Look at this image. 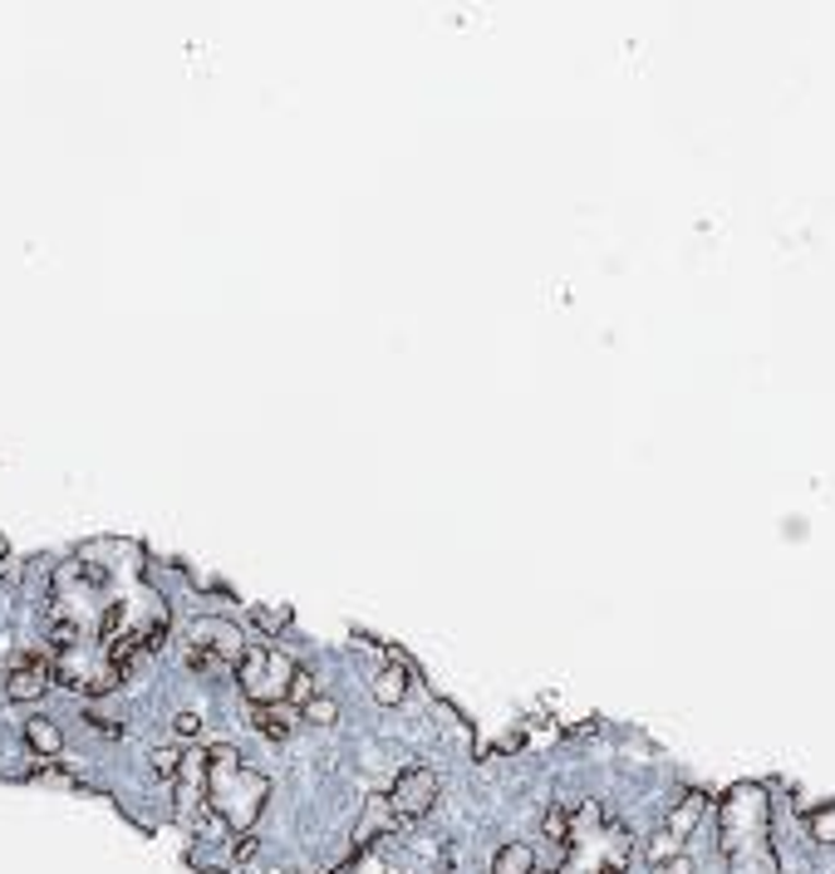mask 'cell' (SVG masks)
Segmentation results:
<instances>
[{"label": "cell", "mask_w": 835, "mask_h": 874, "mask_svg": "<svg viewBox=\"0 0 835 874\" xmlns=\"http://www.w3.org/2000/svg\"><path fill=\"white\" fill-rule=\"evenodd\" d=\"M153 776H157V781H177V776H182V752H172V746H157V752H153Z\"/></svg>", "instance_id": "obj_15"}, {"label": "cell", "mask_w": 835, "mask_h": 874, "mask_svg": "<svg viewBox=\"0 0 835 874\" xmlns=\"http://www.w3.org/2000/svg\"><path fill=\"white\" fill-rule=\"evenodd\" d=\"M182 658H187V668H192V673H222V668H226L222 654H212L206 644H192V638L182 644Z\"/></svg>", "instance_id": "obj_13"}, {"label": "cell", "mask_w": 835, "mask_h": 874, "mask_svg": "<svg viewBox=\"0 0 835 874\" xmlns=\"http://www.w3.org/2000/svg\"><path fill=\"white\" fill-rule=\"evenodd\" d=\"M172 732L177 737H196V732H202V717H196V713H177L172 717Z\"/></svg>", "instance_id": "obj_20"}, {"label": "cell", "mask_w": 835, "mask_h": 874, "mask_svg": "<svg viewBox=\"0 0 835 874\" xmlns=\"http://www.w3.org/2000/svg\"><path fill=\"white\" fill-rule=\"evenodd\" d=\"M673 854H683V840H673V835H654V840H648V860H654V864H664V860H673Z\"/></svg>", "instance_id": "obj_17"}, {"label": "cell", "mask_w": 835, "mask_h": 874, "mask_svg": "<svg viewBox=\"0 0 835 874\" xmlns=\"http://www.w3.org/2000/svg\"><path fill=\"white\" fill-rule=\"evenodd\" d=\"M717 825H723V854L762 850L772 845V805H766L762 786H732L717 805Z\"/></svg>", "instance_id": "obj_2"}, {"label": "cell", "mask_w": 835, "mask_h": 874, "mask_svg": "<svg viewBox=\"0 0 835 874\" xmlns=\"http://www.w3.org/2000/svg\"><path fill=\"white\" fill-rule=\"evenodd\" d=\"M55 678H59V654H49V648H20L5 668V697H15V703L39 697V693H49Z\"/></svg>", "instance_id": "obj_4"}, {"label": "cell", "mask_w": 835, "mask_h": 874, "mask_svg": "<svg viewBox=\"0 0 835 874\" xmlns=\"http://www.w3.org/2000/svg\"><path fill=\"white\" fill-rule=\"evenodd\" d=\"M491 874H536V854H530V845L511 840L497 850V860H491Z\"/></svg>", "instance_id": "obj_11"}, {"label": "cell", "mask_w": 835, "mask_h": 874, "mask_svg": "<svg viewBox=\"0 0 835 874\" xmlns=\"http://www.w3.org/2000/svg\"><path fill=\"white\" fill-rule=\"evenodd\" d=\"M540 830H546L550 840H565V835H570V811H560V805H550V811H546V821H540Z\"/></svg>", "instance_id": "obj_18"}, {"label": "cell", "mask_w": 835, "mask_h": 874, "mask_svg": "<svg viewBox=\"0 0 835 874\" xmlns=\"http://www.w3.org/2000/svg\"><path fill=\"white\" fill-rule=\"evenodd\" d=\"M251 722L261 737H271V742H285L295 727V713L285 703H265V707H251Z\"/></svg>", "instance_id": "obj_9"}, {"label": "cell", "mask_w": 835, "mask_h": 874, "mask_svg": "<svg viewBox=\"0 0 835 874\" xmlns=\"http://www.w3.org/2000/svg\"><path fill=\"white\" fill-rule=\"evenodd\" d=\"M432 801H438V776H432L428 766H408V771L393 776L389 805L398 821H422V815L432 811Z\"/></svg>", "instance_id": "obj_5"}, {"label": "cell", "mask_w": 835, "mask_h": 874, "mask_svg": "<svg viewBox=\"0 0 835 874\" xmlns=\"http://www.w3.org/2000/svg\"><path fill=\"white\" fill-rule=\"evenodd\" d=\"M727 870H732V874H782V860H776L772 845H762V850L727 854Z\"/></svg>", "instance_id": "obj_10"}, {"label": "cell", "mask_w": 835, "mask_h": 874, "mask_svg": "<svg viewBox=\"0 0 835 874\" xmlns=\"http://www.w3.org/2000/svg\"><path fill=\"white\" fill-rule=\"evenodd\" d=\"M658 874H693V860H688V854H673V860L658 864Z\"/></svg>", "instance_id": "obj_23"}, {"label": "cell", "mask_w": 835, "mask_h": 874, "mask_svg": "<svg viewBox=\"0 0 835 874\" xmlns=\"http://www.w3.org/2000/svg\"><path fill=\"white\" fill-rule=\"evenodd\" d=\"M373 697H379L383 707H398L403 697H408V658L393 648L389 663L379 668V678H373Z\"/></svg>", "instance_id": "obj_7"}, {"label": "cell", "mask_w": 835, "mask_h": 874, "mask_svg": "<svg viewBox=\"0 0 835 874\" xmlns=\"http://www.w3.org/2000/svg\"><path fill=\"white\" fill-rule=\"evenodd\" d=\"M295 668L300 663H290L281 648L251 644L241 654V663H236V673H241V687H246V697H251V707H265V703H285V697H290Z\"/></svg>", "instance_id": "obj_3"}, {"label": "cell", "mask_w": 835, "mask_h": 874, "mask_svg": "<svg viewBox=\"0 0 835 874\" xmlns=\"http://www.w3.org/2000/svg\"><path fill=\"white\" fill-rule=\"evenodd\" d=\"M314 697V678H310V668H295V683H290V703H310Z\"/></svg>", "instance_id": "obj_19"}, {"label": "cell", "mask_w": 835, "mask_h": 874, "mask_svg": "<svg viewBox=\"0 0 835 874\" xmlns=\"http://www.w3.org/2000/svg\"><path fill=\"white\" fill-rule=\"evenodd\" d=\"M192 644H206L212 654H222L226 663H241V654L251 644H241V628L222 624V619H196L192 624Z\"/></svg>", "instance_id": "obj_6"}, {"label": "cell", "mask_w": 835, "mask_h": 874, "mask_svg": "<svg viewBox=\"0 0 835 874\" xmlns=\"http://www.w3.org/2000/svg\"><path fill=\"white\" fill-rule=\"evenodd\" d=\"M285 619H290V609H255V624H265V628H281Z\"/></svg>", "instance_id": "obj_21"}, {"label": "cell", "mask_w": 835, "mask_h": 874, "mask_svg": "<svg viewBox=\"0 0 835 874\" xmlns=\"http://www.w3.org/2000/svg\"><path fill=\"white\" fill-rule=\"evenodd\" d=\"M88 727H94L98 737H118V722L114 717H104V713H88Z\"/></svg>", "instance_id": "obj_22"}, {"label": "cell", "mask_w": 835, "mask_h": 874, "mask_svg": "<svg viewBox=\"0 0 835 874\" xmlns=\"http://www.w3.org/2000/svg\"><path fill=\"white\" fill-rule=\"evenodd\" d=\"M25 737H29V746H35L39 756H55L59 752V732H55V722H49V717H29Z\"/></svg>", "instance_id": "obj_12"}, {"label": "cell", "mask_w": 835, "mask_h": 874, "mask_svg": "<svg viewBox=\"0 0 835 874\" xmlns=\"http://www.w3.org/2000/svg\"><path fill=\"white\" fill-rule=\"evenodd\" d=\"M811 840L835 845V801L821 805V811H811Z\"/></svg>", "instance_id": "obj_16"}, {"label": "cell", "mask_w": 835, "mask_h": 874, "mask_svg": "<svg viewBox=\"0 0 835 874\" xmlns=\"http://www.w3.org/2000/svg\"><path fill=\"white\" fill-rule=\"evenodd\" d=\"M703 811H707V795L688 791L683 801L673 805V815H668V835H673V840H688V835L697 830V821H703Z\"/></svg>", "instance_id": "obj_8"}, {"label": "cell", "mask_w": 835, "mask_h": 874, "mask_svg": "<svg viewBox=\"0 0 835 874\" xmlns=\"http://www.w3.org/2000/svg\"><path fill=\"white\" fill-rule=\"evenodd\" d=\"M300 717H305V722H314V727H330V722H339V703H334V697H324V693H314L310 703L300 707Z\"/></svg>", "instance_id": "obj_14"}, {"label": "cell", "mask_w": 835, "mask_h": 874, "mask_svg": "<svg viewBox=\"0 0 835 874\" xmlns=\"http://www.w3.org/2000/svg\"><path fill=\"white\" fill-rule=\"evenodd\" d=\"M265 791H271V781L261 771H251V766H241V756L231 746H212L206 752V795H212V811L226 825L246 830L261 815Z\"/></svg>", "instance_id": "obj_1"}]
</instances>
